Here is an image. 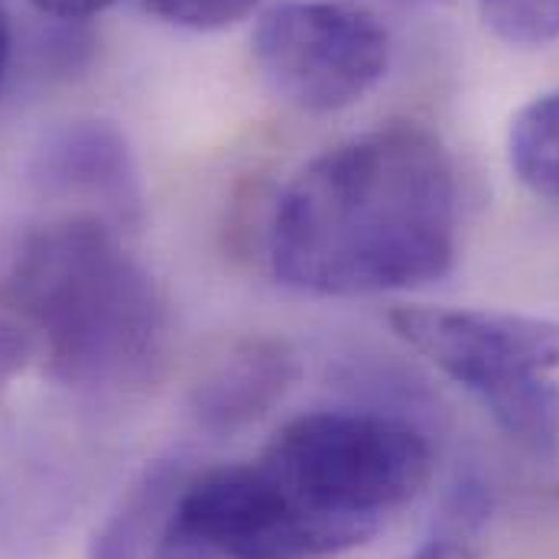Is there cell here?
Returning a JSON list of instances; mask_svg holds the SVG:
<instances>
[{"label":"cell","mask_w":559,"mask_h":559,"mask_svg":"<svg viewBox=\"0 0 559 559\" xmlns=\"http://www.w3.org/2000/svg\"><path fill=\"white\" fill-rule=\"evenodd\" d=\"M459 254V176L419 124L345 140L280 192L267 258L283 286L368 296L442 280Z\"/></svg>","instance_id":"6da1fadb"},{"label":"cell","mask_w":559,"mask_h":559,"mask_svg":"<svg viewBox=\"0 0 559 559\" xmlns=\"http://www.w3.org/2000/svg\"><path fill=\"white\" fill-rule=\"evenodd\" d=\"M39 13L56 16V20H85L102 10H108L118 0H29Z\"/></svg>","instance_id":"4fadbf2b"},{"label":"cell","mask_w":559,"mask_h":559,"mask_svg":"<svg viewBox=\"0 0 559 559\" xmlns=\"http://www.w3.org/2000/svg\"><path fill=\"white\" fill-rule=\"evenodd\" d=\"M258 3L261 0H143V7L163 23L195 33L235 26L245 16H251Z\"/></svg>","instance_id":"8fae6325"},{"label":"cell","mask_w":559,"mask_h":559,"mask_svg":"<svg viewBox=\"0 0 559 559\" xmlns=\"http://www.w3.org/2000/svg\"><path fill=\"white\" fill-rule=\"evenodd\" d=\"M394 332L534 455L559 449V322L501 309L401 306Z\"/></svg>","instance_id":"277c9868"},{"label":"cell","mask_w":559,"mask_h":559,"mask_svg":"<svg viewBox=\"0 0 559 559\" xmlns=\"http://www.w3.org/2000/svg\"><path fill=\"white\" fill-rule=\"evenodd\" d=\"M36 355L39 348L33 332L13 316H0V388L13 381Z\"/></svg>","instance_id":"7c38bea8"},{"label":"cell","mask_w":559,"mask_h":559,"mask_svg":"<svg viewBox=\"0 0 559 559\" xmlns=\"http://www.w3.org/2000/svg\"><path fill=\"white\" fill-rule=\"evenodd\" d=\"M0 296L62 388L124 391L143 384L163 355L166 302L102 215H66L29 231Z\"/></svg>","instance_id":"3957f363"},{"label":"cell","mask_w":559,"mask_h":559,"mask_svg":"<svg viewBox=\"0 0 559 559\" xmlns=\"http://www.w3.org/2000/svg\"><path fill=\"white\" fill-rule=\"evenodd\" d=\"M296 378V361L277 338H241L202 374L192 417L209 432H231L274 411Z\"/></svg>","instance_id":"52a82bcc"},{"label":"cell","mask_w":559,"mask_h":559,"mask_svg":"<svg viewBox=\"0 0 559 559\" xmlns=\"http://www.w3.org/2000/svg\"><path fill=\"white\" fill-rule=\"evenodd\" d=\"M254 56L286 105L335 115L388 75L391 33L355 0H283L261 16Z\"/></svg>","instance_id":"5b68a950"},{"label":"cell","mask_w":559,"mask_h":559,"mask_svg":"<svg viewBox=\"0 0 559 559\" xmlns=\"http://www.w3.org/2000/svg\"><path fill=\"white\" fill-rule=\"evenodd\" d=\"M508 156L518 179L544 195L559 199V92H547L511 121Z\"/></svg>","instance_id":"9c48e42d"},{"label":"cell","mask_w":559,"mask_h":559,"mask_svg":"<svg viewBox=\"0 0 559 559\" xmlns=\"http://www.w3.org/2000/svg\"><path fill=\"white\" fill-rule=\"evenodd\" d=\"M432 468L414 419L335 407L293 417L261 459L235 465V537L241 559L348 554L404 511Z\"/></svg>","instance_id":"7a4b0ae2"},{"label":"cell","mask_w":559,"mask_h":559,"mask_svg":"<svg viewBox=\"0 0 559 559\" xmlns=\"http://www.w3.org/2000/svg\"><path fill=\"white\" fill-rule=\"evenodd\" d=\"M411 559H478L465 544H459V540H432V544H426L419 554H414Z\"/></svg>","instance_id":"5bb4252c"},{"label":"cell","mask_w":559,"mask_h":559,"mask_svg":"<svg viewBox=\"0 0 559 559\" xmlns=\"http://www.w3.org/2000/svg\"><path fill=\"white\" fill-rule=\"evenodd\" d=\"M485 26L524 49L550 46L559 39V0H478Z\"/></svg>","instance_id":"30bf717a"},{"label":"cell","mask_w":559,"mask_h":559,"mask_svg":"<svg viewBox=\"0 0 559 559\" xmlns=\"http://www.w3.org/2000/svg\"><path fill=\"white\" fill-rule=\"evenodd\" d=\"M10 46H13V33H10V16L0 3V85H3V75H7V66H10Z\"/></svg>","instance_id":"9a60e30c"},{"label":"cell","mask_w":559,"mask_h":559,"mask_svg":"<svg viewBox=\"0 0 559 559\" xmlns=\"http://www.w3.org/2000/svg\"><path fill=\"white\" fill-rule=\"evenodd\" d=\"M29 182L52 199H85L108 222H138L143 186L134 150L111 121H69L33 150Z\"/></svg>","instance_id":"8992f818"},{"label":"cell","mask_w":559,"mask_h":559,"mask_svg":"<svg viewBox=\"0 0 559 559\" xmlns=\"http://www.w3.org/2000/svg\"><path fill=\"white\" fill-rule=\"evenodd\" d=\"M186 485V472L176 459H159L143 468L128 488L115 514L102 524L92 544V559H146L150 547L166 534L173 504Z\"/></svg>","instance_id":"ba28073f"}]
</instances>
